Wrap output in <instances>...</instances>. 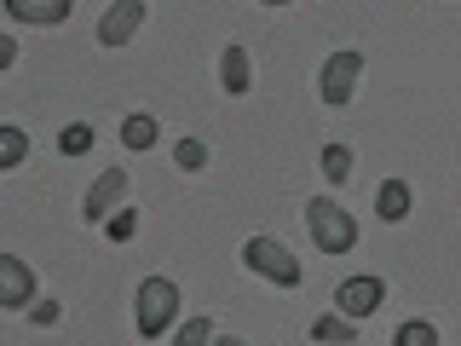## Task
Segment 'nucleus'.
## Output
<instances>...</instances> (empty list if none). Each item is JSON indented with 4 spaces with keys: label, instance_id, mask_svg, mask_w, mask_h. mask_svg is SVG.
<instances>
[{
    "label": "nucleus",
    "instance_id": "obj_1",
    "mask_svg": "<svg viewBox=\"0 0 461 346\" xmlns=\"http://www.w3.org/2000/svg\"><path fill=\"white\" fill-rule=\"evenodd\" d=\"M173 317H179V283H173V278H144L139 295H133V323H139V335H150V341L167 335Z\"/></svg>",
    "mask_w": 461,
    "mask_h": 346
},
{
    "label": "nucleus",
    "instance_id": "obj_2",
    "mask_svg": "<svg viewBox=\"0 0 461 346\" xmlns=\"http://www.w3.org/2000/svg\"><path fill=\"white\" fill-rule=\"evenodd\" d=\"M306 225H312V242L323 254H352V242H357V220L340 208V202H306Z\"/></svg>",
    "mask_w": 461,
    "mask_h": 346
},
{
    "label": "nucleus",
    "instance_id": "obj_3",
    "mask_svg": "<svg viewBox=\"0 0 461 346\" xmlns=\"http://www.w3.org/2000/svg\"><path fill=\"white\" fill-rule=\"evenodd\" d=\"M242 266L259 271V278L277 283V288H294V283H300V260L288 254L277 237H249V249H242Z\"/></svg>",
    "mask_w": 461,
    "mask_h": 346
},
{
    "label": "nucleus",
    "instance_id": "obj_4",
    "mask_svg": "<svg viewBox=\"0 0 461 346\" xmlns=\"http://www.w3.org/2000/svg\"><path fill=\"white\" fill-rule=\"evenodd\" d=\"M357 76H364V52H335L323 58V69H317V93H323V105H352L357 93Z\"/></svg>",
    "mask_w": 461,
    "mask_h": 346
},
{
    "label": "nucleus",
    "instance_id": "obj_5",
    "mask_svg": "<svg viewBox=\"0 0 461 346\" xmlns=\"http://www.w3.org/2000/svg\"><path fill=\"white\" fill-rule=\"evenodd\" d=\"M381 300H386V283L381 278H346L335 288V306H340V317H352V323H364Z\"/></svg>",
    "mask_w": 461,
    "mask_h": 346
},
{
    "label": "nucleus",
    "instance_id": "obj_6",
    "mask_svg": "<svg viewBox=\"0 0 461 346\" xmlns=\"http://www.w3.org/2000/svg\"><path fill=\"white\" fill-rule=\"evenodd\" d=\"M144 23V0H115V6L98 18V47H127Z\"/></svg>",
    "mask_w": 461,
    "mask_h": 346
},
{
    "label": "nucleus",
    "instance_id": "obj_7",
    "mask_svg": "<svg viewBox=\"0 0 461 346\" xmlns=\"http://www.w3.org/2000/svg\"><path fill=\"white\" fill-rule=\"evenodd\" d=\"M18 306H35V271L23 260L0 254V312H18Z\"/></svg>",
    "mask_w": 461,
    "mask_h": 346
},
{
    "label": "nucleus",
    "instance_id": "obj_8",
    "mask_svg": "<svg viewBox=\"0 0 461 346\" xmlns=\"http://www.w3.org/2000/svg\"><path fill=\"white\" fill-rule=\"evenodd\" d=\"M127 196V173L122 168H104L98 173V185L86 191V202H81V214H86V225H98V220H110V208Z\"/></svg>",
    "mask_w": 461,
    "mask_h": 346
},
{
    "label": "nucleus",
    "instance_id": "obj_9",
    "mask_svg": "<svg viewBox=\"0 0 461 346\" xmlns=\"http://www.w3.org/2000/svg\"><path fill=\"white\" fill-rule=\"evenodd\" d=\"M220 86L230 98H242L254 86V64H249V52L242 47H225V58H220Z\"/></svg>",
    "mask_w": 461,
    "mask_h": 346
},
{
    "label": "nucleus",
    "instance_id": "obj_10",
    "mask_svg": "<svg viewBox=\"0 0 461 346\" xmlns=\"http://www.w3.org/2000/svg\"><path fill=\"white\" fill-rule=\"evenodd\" d=\"M6 12L18 23H64L69 18V0H6Z\"/></svg>",
    "mask_w": 461,
    "mask_h": 346
},
{
    "label": "nucleus",
    "instance_id": "obj_11",
    "mask_svg": "<svg viewBox=\"0 0 461 346\" xmlns=\"http://www.w3.org/2000/svg\"><path fill=\"white\" fill-rule=\"evenodd\" d=\"M312 341L317 346H352L357 341V323H352V317H340V312H323V317H312Z\"/></svg>",
    "mask_w": 461,
    "mask_h": 346
},
{
    "label": "nucleus",
    "instance_id": "obj_12",
    "mask_svg": "<svg viewBox=\"0 0 461 346\" xmlns=\"http://www.w3.org/2000/svg\"><path fill=\"white\" fill-rule=\"evenodd\" d=\"M410 185L403 179H386L381 191H375V214H381V220H410Z\"/></svg>",
    "mask_w": 461,
    "mask_h": 346
},
{
    "label": "nucleus",
    "instance_id": "obj_13",
    "mask_svg": "<svg viewBox=\"0 0 461 346\" xmlns=\"http://www.w3.org/2000/svg\"><path fill=\"white\" fill-rule=\"evenodd\" d=\"M122 144H127V150H150V144H156V122H150L144 110H133V115L122 122Z\"/></svg>",
    "mask_w": 461,
    "mask_h": 346
},
{
    "label": "nucleus",
    "instance_id": "obj_14",
    "mask_svg": "<svg viewBox=\"0 0 461 346\" xmlns=\"http://www.w3.org/2000/svg\"><path fill=\"white\" fill-rule=\"evenodd\" d=\"M29 156V139H23V127H0V173H12Z\"/></svg>",
    "mask_w": 461,
    "mask_h": 346
},
{
    "label": "nucleus",
    "instance_id": "obj_15",
    "mask_svg": "<svg viewBox=\"0 0 461 346\" xmlns=\"http://www.w3.org/2000/svg\"><path fill=\"white\" fill-rule=\"evenodd\" d=\"M393 346H438V329H432L427 317H410V323H398Z\"/></svg>",
    "mask_w": 461,
    "mask_h": 346
},
{
    "label": "nucleus",
    "instance_id": "obj_16",
    "mask_svg": "<svg viewBox=\"0 0 461 346\" xmlns=\"http://www.w3.org/2000/svg\"><path fill=\"white\" fill-rule=\"evenodd\" d=\"M173 162H179L185 173H202V168H208V144H202V139H179V144H173Z\"/></svg>",
    "mask_w": 461,
    "mask_h": 346
},
{
    "label": "nucleus",
    "instance_id": "obj_17",
    "mask_svg": "<svg viewBox=\"0 0 461 346\" xmlns=\"http://www.w3.org/2000/svg\"><path fill=\"white\" fill-rule=\"evenodd\" d=\"M323 179H352V150L346 144H323Z\"/></svg>",
    "mask_w": 461,
    "mask_h": 346
},
{
    "label": "nucleus",
    "instance_id": "obj_18",
    "mask_svg": "<svg viewBox=\"0 0 461 346\" xmlns=\"http://www.w3.org/2000/svg\"><path fill=\"white\" fill-rule=\"evenodd\" d=\"M58 150H64V156H86V150H93V127H86V122H69L64 133H58Z\"/></svg>",
    "mask_w": 461,
    "mask_h": 346
},
{
    "label": "nucleus",
    "instance_id": "obj_19",
    "mask_svg": "<svg viewBox=\"0 0 461 346\" xmlns=\"http://www.w3.org/2000/svg\"><path fill=\"white\" fill-rule=\"evenodd\" d=\"M133 231H139V208H115L110 220H104V237H110V242H127Z\"/></svg>",
    "mask_w": 461,
    "mask_h": 346
},
{
    "label": "nucleus",
    "instance_id": "obj_20",
    "mask_svg": "<svg viewBox=\"0 0 461 346\" xmlns=\"http://www.w3.org/2000/svg\"><path fill=\"white\" fill-rule=\"evenodd\" d=\"M213 341V323L208 317H185V329L173 335V346H208Z\"/></svg>",
    "mask_w": 461,
    "mask_h": 346
},
{
    "label": "nucleus",
    "instance_id": "obj_21",
    "mask_svg": "<svg viewBox=\"0 0 461 346\" xmlns=\"http://www.w3.org/2000/svg\"><path fill=\"white\" fill-rule=\"evenodd\" d=\"M58 317H64V312H58V300H35V306H29V323H41V329H52Z\"/></svg>",
    "mask_w": 461,
    "mask_h": 346
},
{
    "label": "nucleus",
    "instance_id": "obj_22",
    "mask_svg": "<svg viewBox=\"0 0 461 346\" xmlns=\"http://www.w3.org/2000/svg\"><path fill=\"white\" fill-rule=\"evenodd\" d=\"M12 58H18V41H12V35H0V69H6Z\"/></svg>",
    "mask_w": 461,
    "mask_h": 346
},
{
    "label": "nucleus",
    "instance_id": "obj_23",
    "mask_svg": "<svg viewBox=\"0 0 461 346\" xmlns=\"http://www.w3.org/2000/svg\"><path fill=\"white\" fill-rule=\"evenodd\" d=\"M208 346H249V341H237V335H213Z\"/></svg>",
    "mask_w": 461,
    "mask_h": 346
},
{
    "label": "nucleus",
    "instance_id": "obj_24",
    "mask_svg": "<svg viewBox=\"0 0 461 346\" xmlns=\"http://www.w3.org/2000/svg\"><path fill=\"white\" fill-rule=\"evenodd\" d=\"M266 6H288V0H266Z\"/></svg>",
    "mask_w": 461,
    "mask_h": 346
}]
</instances>
